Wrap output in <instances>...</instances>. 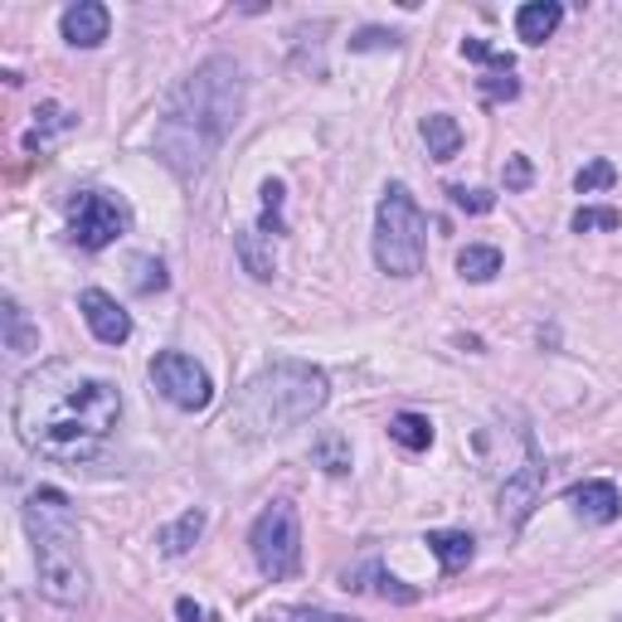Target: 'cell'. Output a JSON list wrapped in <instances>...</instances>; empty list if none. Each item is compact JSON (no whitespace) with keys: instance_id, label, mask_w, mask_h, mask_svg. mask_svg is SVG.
<instances>
[{"instance_id":"obj_1","label":"cell","mask_w":622,"mask_h":622,"mask_svg":"<svg viewBox=\"0 0 622 622\" xmlns=\"http://www.w3.org/2000/svg\"><path fill=\"white\" fill-rule=\"evenodd\" d=\"M122 419V389L108 375H92L78 365H45L29 370L15 389V423L20 443L35 458L49 462H88L112 438Z\"/></svg>"},{"instance_id":"obj_2","label":"cell","mask_w":622,"mask_h":622,"mask_svg":"<svg viewBox=\"0 0 622 622\" xmlns=\"http://www.w3.org/2000/svg\"><path fill=\"white\" fill-rule=\"evenodd\" d=\"M238 117H244V69L229 54H214L171 92L156 122V156L181 181H190L220 156Z\"/></svg>"},{"instance_id":"obj_3","label":"cell","mask_w":622,"mask_h":622,"mask_svg":"<svg viewBox=\"0 0 622 622\" xmlns=\"http://www.w3.org/2000/svg\"><path fill=\"white\" fill-rule=\"evenodd\" d=\"M331 399V385L316 365L307 360H273L268 370H258L234 399L229 428L238 438H273L297 423H307L311 413H321Z\"/></svg>"},{"instance_id":"obj_4","label":"cell","mask_w":622,"mask_h":622,"mask_svg":"<svg viewBox=\"0 0 622 622\" xmlns=\"http://www.w3.org/2000/svg\"><path fill=\"white\" fill-rule=\"evenodd\" d=\"M25 531L35 540V574H39V594L59 608H78L88 598V564L78 549V521L74 506L64 492L39 486L25 496Z\"/></svg>"},{"instance_id":"obj_5","label":"cell","mask_w":622,"mask_h":622,"mask_svg":"<svg viewBox=\"0 0 622 622\" xmlns=\"http://www.w3.org/2000/svg\"><path fill=\"white\" fill-rule=\"evenodd\" d=\"M423 253H428V220H423L419 200L409 185H389L380 195L375 210V263L389 277H413L423 273Z\"/></svg>"},{"instance_id":"obj_6","label":"cell","mask_w":622,"mask_h":622,"mask_svg":"<svg viewBox=\"0 0 622 622\" xmlns=\"http://www.w3.org/2000/svg\"><path fill=\"white\" fill-rule=\"evenodd\" d=\"M248 549H253L263 579L283 584L302 569V521H297V506L293 501H273L258 511L253 531H248Z\"/></svg>"},{"instance_id":"obj_7","label":"cell","mask_w":622,"mask_h":622,"mask_svg":"<svg viewBox=\"0 0 622 622\" xmlns=\"http://www.w3.org/2000/svg\"><path fill=\"white\" fill-rule=\"evenodd\" d=\"M127 229H132V210H127V200H117V195L78 190L74 200H69V238H74L78 248H88V253L117 244Z\"/></svg>"},{"instance_id":"obj_8","label":"cell","mask_w":622,"mask_h":622,"mask_svg":"<svg viewBox=\"0 0 622 622\" xmlns=\"http://www.w3.org/2000/svg\"><path fill=\"white\" fill-rule=\"evenodd\" d=\"M151 385L161 389V399H171L175 409H185V413L210 409V399H214L210 370L195 356H185V350H161V356L151 360Z\"/></svg>"},{"instance_id":"obj_9","label":"cell","mask_w":622,"mask_h":622,"mask_svg":"<svg viewBox=\"0 0 622 622\" xmlns=\"http://www.w3.org/2000/svg\"><path fill=\"white\" fill-rule=\"evenodd\" d=\"M540 496H545V467L531 458L525 467H515V472L506 476V486H501V521H506V531H521V525L531 521V511L540 506Z\"/></svg>"},{"instance_id":"obj_10","label":"cell","mask_w":622,"mask_h":622,"mask_svg":"<svg viewBox=\"0 0 622 622\" xmlns=\"http://www.w3.org/2000/svg\"><path fill=\"white\" fill-rule=\"evenodd\" d=\"M78 311H83L88 331L102 340V346H127V336H132V316L117 307V297H108V293H98V287H88V293L78 297Z\"/></svg>"},{"instance_id":"obj_11","label":"cell","mask_w":622,"mask_h":622,"mask_svg":"<svg viewBox=\"0 0 622 622\" xmlns=\"http://www.w3.org/2000/svg\"><path fill=\"white\" fill-rule=\"evenodd\" d=\"M108 29H112V15L102 0H78V5H69L64 15H59V35L74 49H98L102 39H108Z\"/></svg>"},{"instance_id":"obj_12","label":"cell","mask_w":622,"mask_h":622,"mask_svg":"<svg viewBox=\"0 0 622 622\" xmlns=\"http://www.w3.org/2000/svg\"><path fill=\"white\" fill-rule=\"evenodd\" d=\"M569 506H574L588 525H613L622 515V496L613 482H579L574 492H569Z\"/></svg>"},{"instance_id":"obj_13","label":"cell","mask_w":622,"mask_h":622,"mask_svg":"<svg viewBox=\"0 0 622 622\" xmlns=\"http://www.w3.org/2000/svg\"><path fill=\"white\" fill-rule=\"evenodd\" d=\"M559 20H564V5H559V0H531V5L515 10V35H521L525 45H545V39L559 29Z\"/></svg>"},{"instance_id":"obj_14","label":"cell","mask_w":622,"mask_h":622,"mask_svg":"<svg viewBox=\"0 0 622 622\" xmlns=\"http://www.w3.org/2000/svg\"><path fill=\"white\" fill-rule=\"evenodd\" d=\"M234 253H238V263H244L248 277H258V283H273L277 258H273V244L263 238V229H238L234 234Z\"/></svg>"},{"instance_id":"obj_15","label":"cell","mask_w":622,"mask_h":622,"mask_svg":"<svg viewBox=\"0 0 622 622\" xmlns=\"http://www.w3.org/2000/svg\"><path fill=\"white\" fill-rule=\"evenodd\" d=\"M428 549L438 555V564L448 569V574H458V569L472 564L476 540H472L467 531H428Z\"/></svg>"},{"instance_id":"obj_16","label":"cell","mask_w":622,"mask_h":622,"mask_svg":"<svg viewBox=\"0 0 622 622\" xmlns=\"http://www.w3.org/2000/svg\"><path fill=\"white\" fill-rule=\"evenodd\" d=\"M423 141H428V156H433V161H452V156L462 151V127H458V117H448V112H433V117H423Z\"/></svg>"},{"instance_id":"obj_17","label":"cell","mask_w":622,"mask_h":622,"mask_svg":"<svg viewBox=\"0 0 622 622\" xmlns=\"http://www.w3.org/2000/svg\"><path fill=\"white\" fill-rule=\"evenodd\" d=\"M311 462H316L321 472H331V476H346L350 472V438L346 433H336V428H326L316 443H311Z\"/></svg>"},{"instance_id":"obj_18","label":"cell","mask_w":622,"mask_h":622,"mask_svg":"<svg viewBox=\"0 0 622 622\" xmlns=\"http://www.w3.org/2000/svg\"><path fill=\"white\" fill-rule=\"evenodd\" d=\"M458 273L467 283H492L496 273H501V248L492 244H467L458 253Z\"/></svg>"},{"instance_id":"obj_19","label":"cell","mask_w":622,"mask_h":622,"mask_svg":"<svg viewBox=\"0 0 622 622\" xmlns=\"http://www.w3.org/2000/svg\"><path fill=\"white\" fill-rule=\"evenodd\" d=\"M200 535H204V511H200V506H195V511H185L181 521H171V525H165V531L156 535V545H161L165 555H185V549H190L195 540H200Z\"/></svg>"},{"instance_id":"obj_20","label":"cell","mask_w":622,"mask_h":622,"mask_svg":"<svg viewBox=\"0 0 622 622\" xmlns=\"http://www.w3.org/2000/svg\"><path fill=\"white\" fill-rule=\"evenodd\" d=\"M5 346L15 350V356H29V350L39 346V326L25 316V307H20L15 297H5Z\"/></svg>"},{"instance_id":"obj_21","label":"cell","mask_w":622,"mask_h":622,"mask_svg":"<svg viewBox=\"0 0 622 622\" xmlns=\"http://www.w3.org/2000/svg\"><path fill=\"white\" fill-rule=\"evenodd\" d=\"M389 438L399 443V448H409V452H428L433 423L423 419V413H394V419H389Z\"/></svg>"},{"instance_id":"obj_22","label":"cell","mask_w":622,"mask_h":622,"mask_svg":"<svg viewBox=\"0 0 622 622\" xmlns=\"http://www.w3.org/2000/svg\"><path fill=\"white\" fill-rule=\"evenodd\" d=\"M613 181H618L613 161H604V156H598V161H588L584 171L574 175V190H579V195H594V190H608Z\"/></svg>"},{"instance_id":"obj_23","label":"cell","mask_w":622,"mask_h":622,"mask_svg":"<svg viewBox=\"0 0 622 622\" xmlns=\"http://www.w3.org/2000/svg\"><path fill=\"white\" fill-rule=\"evenodd\" d=\"M171 283L161 268V258H132V287L137 293H161V287Z\"/></svg>"},{"instance_id":"obj_24","label":"cell","mask_w":622,"mask_h":622,"mask_svg":"<svg viewBox=\"0 0 622 622\" xmlns=\"http://www.w3.org/2000/svg\"><path fill=\"white\" fill-rule=\"evenodd\" d=\"M622 214L613 204H604V210H594V204H584V210L574 214V234H594V229H618Z\"/></svg>"},{"instance_id":"obj_25","label":"cell","mask_w":622,"mask_h":622,"mask_svg":"<svg viewBox=\"0 0 622 622\" xmlns=\"http://www.w3.org/2000/svg\"><path fill=\"white\" fill-rule=\"evenodd\" d=\"M462 54L467 59H476V64H492L496 69V74H511V54H501V49H492V45H486V39H462Z\"/></svg>"},{"instance_id":"obj_26","label":"cell","mask_w":622,"mask_h":622,"mask_svg":"<svg viewBox=\"0 0 622 622\" xmlns=\"http://www.w3.org/2000/svg\"><path fill=\"white\" fill-rule=\"evenodd\" d=\"M283 181H263V224L273 234H287V224H283Z\"/></svg>"},{"instance_id":"obj_27","label":"cell","mask_w":622,"mask_h":622,"mask_svg":"<svg viewBox=\"0 0 622 622\" xmlns=\"http://www.w3.org/2000/svg\"><path fill=\"white\" fill-rule=\"evenodd\" d=\"M452 204H458L462 214H492L496 210V195L492 190H467V185H452Z\"/></svg>"},{"instance_id":"obj_28","label":"cell","mask_w":622,"mask_h":622,"mask_svg":"<svg viewBox=\"0 0 622 622\" xmlns=\"http://www.w3.org/2000/svg\"><path fill=\"white\" fill-rule=\"evenodd\" d=\"M375 584H380V594L385 598H394V604H413V598H419V588H409L403 579L385 574V569H375Z\"/></svg>"},{"instance_id":"obj_29","label":"cell","mask_w":622,"mask_h":622,"mask_svg":"<svg viewBox=\"0 0 622 622\" xmlns=\"http://www.w3.org/2000/svg\"><path fill=\"white\" fill-rule=\"evenodd\" d=\"M482 92H486L492 102H511L515 92H521V83H515L511 74H496V78H486V83H482Z\"/></svg>"},{"instance_id":"obj_30","label":"cell","mask_w":622,"mask_h":622,"mask_svg":"<svg viewBox=\"0 0 622 622\" xmlns=\"http://www.w3.org/2000/svg\"><path fill=\"white\" fill-rule=\"evenodd\" d=\"M399 49V35H389V29H360L356 39H350V49Z\"/></svg>"},{"instance_id":"obj_31","label":"cell","mask_w":622,"mask_h":622,"mask_svg":"<svg viewBox=\"0 0 622 622\" xmlns=\"http://www.w3.org/2000/svg\"><path fill=\"white\" fill-rule=\"evenodd\" d=\"M531 161H525V156H511V161H506V190H525V185H531Z\"/></svg>"},{"instance_id":"obj_32","label":"cell","mask_w":622,"mask_h":622,"mask_svg":"<svg viewBox=\"0 0 622 622\" xmlns=\"http://www.w3.org/2000/svg\"><path fill=\"white\" fill-rule=\"evenodd\" d=\"M175 613H181V622H200L204 618L200 604H190V598H181V604H175Z\"/></svg>"},{"instance_id":"obj_33","label":"cell","mask_w":622,"mask_h":622,"mask_svg":"<svg viewBox=\"0 0 622 622\" xmlns=\"http://www.w3.org/2000/svg\"><path fill=\"white\" fill-rule=\"evenodd\" d=\"M297 622H350V618H336V613H297Z\"/></svg>"}]
</instances>
